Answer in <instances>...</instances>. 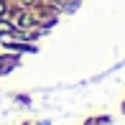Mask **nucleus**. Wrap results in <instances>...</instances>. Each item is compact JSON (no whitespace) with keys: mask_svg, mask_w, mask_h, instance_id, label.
Listing matches in <instances>:
<instances>
[{"mask_svg":"<svg viewBox=\"0 0 125 125\" xmlns=\"http://www.w3.org/2000/svg\"><path fill=\"white\" fill-rule=\"evenodd\" d=\"M10 31H13V26H10V23H3V21H0V33H10Z\"/></svg>","mask_w":125,"mask_h":125,"instance_id":"obj_1","label":"nucleus"},{"mask_svg":"<svg viewBox=\"0 0 125 125\" xmlns=\"http://www.w3.org/2000/svg\"><path fill=\"white\" fill-rule=\"evenodd\" d=\"M0 13H5V3H3V0H0Z\"/></svg>","mask_w":125,"mask_h":125,"instance_id":"obj_2","label":"nucleus"},{"mask_svg":"<svg viewBox=\"0 0 125 125\" xmlns=\"http://www.w3.org/2000/svg\"><path fill=\"white\" fill-rule=\"evenodd\" d=\"M123 110H125V105H123Z\"/></svg>","mask_w":125,"mask_h":125,"instance_id":"obj_3","label":"nucleus"}]
</instances>
